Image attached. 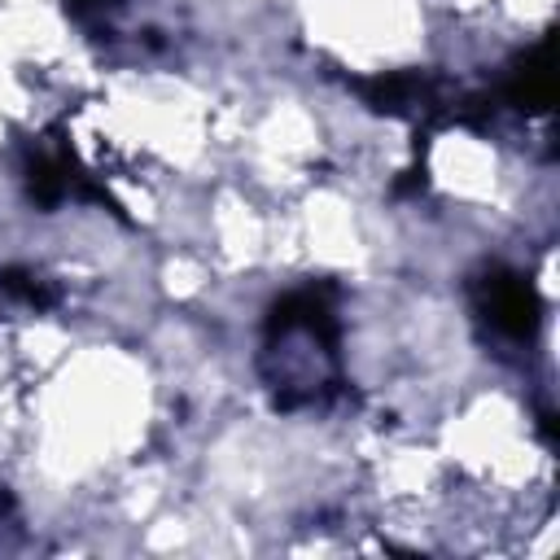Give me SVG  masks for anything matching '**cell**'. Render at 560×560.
<instances>
[{
	"label": "cell",
	"mask_w": 560,
	"mask_h": 560,
	"mask_svg": "<svg viewBox=\"0 0 560 560\" xmlns=\"http://www.w3.org/2000/svg\"><path fill=\"white\" fill-rule=\"evenodd\" d=\"M508 101L516 105V109H525V114H542L547 105H551V74H547V39L542 44H534L521 61H516V70H512V79H508Z\"/></svg>",
	"instance_id": "obj_2"
},
{
	"label": "cell",
	"mask_w": 560,
	"mask_h": 560,
	"mask_svg": "<svg viewBox=\"0 0 560 560\" xmlns=\"http://www.w3.org/2000/svg\"><path fill=\"white\" fill-rule=\"evenodd\" d=\"M477 311L508 341H529L538 332V315H542L534 284L503 267H494L477 280Z\"/></svg>",
	"instance_id": "obj_1"
},
{
	"label": "cell",
	"mask_w": 560,
	"mask_h": 560,
	"mask_svg": "<svg viewBox=\"0 0 560 560\" xmlns=\"http://www.w3.org/2000/svg\"><path fill=\"white\" fill-rule=\"evenodd\" d=\"M118 4H122V0H70V13H74L79 22H101V18H109Z\"/></svg>",
	"instance_id": "obj_4"
},
{
	"label": "cell",
	"mask_w": 560,
	"mask_h": 560,
	"mask_svg": "<svg viewBox=\"0 0 560 560\" xmlns=\"http://www.w3.org/2000/svg\"><path fill=\"white\" fill-rule=\"evenodd\" d=\"M0 289L9 293V298H18V302H26V306H52V289L39 280V276H31V271H0Z\"/></svg>",
	"instance_id": "obj_3"
}]
</instances>
